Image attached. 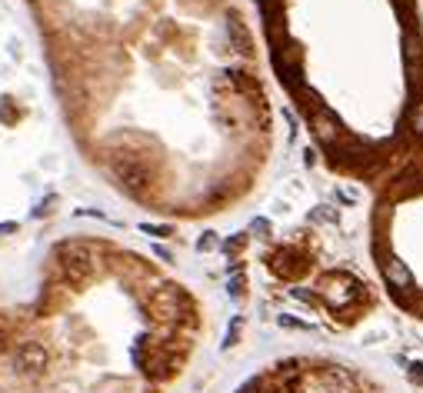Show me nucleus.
<instances>
[{"label":"nucleus","instance_id":"7ed1b4c3","mask_svg":"<svg viewBox=\"0 0 423 393\" xmlns=\"http://www.w3.org/2000/svg\"><path fill=\"white\" fill-rule=\"evenodd\" d=\"M367 253L387 297L423 320V160L370 187Z\"/></svg>","mask_w":423,"mask_h":393},{"label":"nucleus","instance_id":"39448f33","mask_svg":"<svg viewBox=\"0 0 423 393\" xmlns=\"http://www.w3.org/2000/svg\"><path fill=\"white\" fill-rule=\"evenodd\" d=\"M306 297L320 300L333 317H357L353 310L370 307V286L360 277H353L350 270H327L314 280V290Z\"/></svg>","mask_w":423,"mask_h":393},{"label":"nucleus","instance_id":"20e7f679","mask_svg":"<svg viewBox=\"0 0 423 393\" xmlns=\"http://www.w3.org/2000/svg\"><path fill=\"white\" fill-rule=\"evenodd\" d=\"M237 393H380L360 370L337 360L290 357L267 367Z\"/></svg>","mask_w":423,"mask_h":393},{"label":"nucleus","instance_id":"f257e3e1","mask_svg":"<svg viewBox=\"0 0 423 393\" xmlns=\"http://www.w3.org/2000/svg\"><path fill=\"white\" fill-rule=\"evenodd\" d=\"M77 143L167 220L247 207L277 157V114L244 0H27Z\"/></svg>","mask_w":423,"mask_h":393},{"label":"nucleus","instance_id":"f03ea898","mask_svg":"<svg viewBox=\"0 0 423 393\" xmlns=\"http://www.w3.org/2000/svg\"><path fill=\"white\" fill-rule=\"evenodd\" d=\"M260 57L333 177L423 160V0H244Z\"/></svg>","mask_w":423,"mask_h":393}]
</instances>
